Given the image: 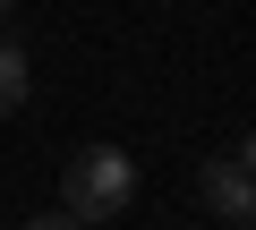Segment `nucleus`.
<instances>
[{
	"mask_svg": "<svg viewBox=\"0 0 256 230\" xmlns=\"http://www.w3.org/2000/svg\"><path fill=\"white\" fill-rule=\"evenodd\" d=\"M26 230H94V222H77V213H68V205H60V213H34V222H26Z\"/></svg>",
	"mask_w": 256,
	"mask_h": 230,
	"instance_id": "20e7f679",
	"label": "nucleus"
},
{
	"mask_svg": "<svg viewBox=\"0 0 256 230\" xmlns=\"http://www.w3.org/2000/svg\"><path fill=\"white\" fill-rule=\"evenodd\" d=\"M9 9H18V0H0V17H9Z\"/></svg>",
	"mask_w": 256,
	"mask_h": 230,
	"instance_id": "423d86ee",
	"label": "nucleus"
},
{
	"mask_svg": "<svg viewBox=\"0 0 256 230\" xmlns=\"http://www.w3.org/2000/svg\"><path fill=\"white\" fill-rule=\"evenodd\" d=\"M196 196H205V213H214V222H230V230H256V179H248L230 154H214V162L196 171Z\"/></svg>",
	"mask_w": 256,
	"mask_h": 230,
	"instance_id": "f03ea898",
	"label": "nucleus"
},
{
	"mask_svg": "<svg viewBox=\"0 0 256 230\" xmlns=\"http://www.w3.org/2000/svg\"><path fill=\"white\" fill-rule=\"evenodd\" d=\"M230 162H239V171H248V179H256V128H248V137H239V145H230Z\"/></svg>",
	"mask_w": 256,
	"mask_h": 230,
	"instance_id": "39448f33",
	"label": "nucleus"
},
{
	"mask_svg": "<svg viewBox=\"0 0 256 230\" xmlns=\"http://www.w3.org/2000/svg\"><path fill=\"white\" fill-rule=\"evenodd\" d=\"M26 94H34V60H26V43L0 34V111H26Z\"/></svg>",
	"mask_w": 256,
	"mask_h": 230,
	"instance_id": "7ed1b4c3",
	"label": "nucleus"
},
{
	"mask_svg": "<svg viewBox=\"0 0 256 230\" xmlns=\"http://www.w3.org/2000/svg\"><path fill=\"white\" fill-rule=\"evenodd\" d=\"M60 205H68L77 222L128 213V205H137V162H128L120 145H86V154L68 162V179H60Z\"/></svg>",
	"mask_w": 256,
	"mask_h": 230,
	"instance_id": "f257e3e1",
	"label": "nucleus"
}]
</instances>
